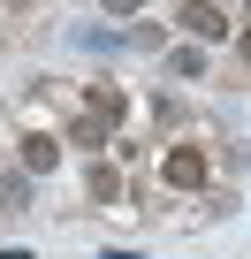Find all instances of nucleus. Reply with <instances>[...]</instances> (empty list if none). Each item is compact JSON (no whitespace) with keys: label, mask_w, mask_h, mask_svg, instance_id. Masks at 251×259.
<instances>
[{"label":"nucleus","mask_w":251,"mask_h":259,"mask_svg":"<svg viewBox=\"0 0 251 259\" xmlns=\"http://www.w3.org/2000/svg\"><path fill=\"white\" fill-rule=\"evenodd\" d=\"M175 23H183V38H190V46H213V38H228V16L213 8V0H183V8H175Z\"/></svg>","instance_id":"1"},{"label":"nucleus","mask_w":251,"mask_h":259,"mask_svg":"<svg viewBox=\"0 0 251 259\" xmlns=\"http://www.w3.org/2000/svg\"><path fill=\"white\" fill-rule=\"evenodd\" d=\"M16 160H23V176H54V168H61V138L31 130V138H16Z\"/></svg>","instance_id":"2"},{"label":"nucleus","mask_w":251,"mask_h":259,"mask_svg":"<svg viewBox=\"0 0 251 259\" xmlns=\"http://www.w3.org/2000/svg\"><path fill=\"white\" fill-rule=\"evenodd\" d=\"M160 176H168V183H175V191H198V183H206V153H198V145H175V153H168V168H160Z\"/></svg>","instance_id":"3"},{"label":"nucleus","mask_w":251,"mask_h":259,"mask_svg":"<svg viewBox=\"0 0 251 259\" xmlns=\"http://www.w3.org/2000/svg\"><path fill=\"white\" fill-rule=\"evenodd\" d=\"M91 114L114 130V122H130V92H122V84H91Z\"/></svg>","instance_id":"4"},{"label":"nucleus","mask_w":251,"mask_h":259,"mask_svg":"<svg viewBox=\"0 0 251 259\" xmlns=\"http://www.w3.org/2000/svg\"><path fill=\"white\" fill-rule=\"evenodd\" d=\"M61 145H76V153H99V145H107V122H99V114L84 107V114L69 122V138H61Z\"/></svg>","instance_id":"5"},{"label":"nucleus","mask_w":251,"mask_h":259,"mask_svg":"<svg viewBox=\"0 0 251 259\" xmlns=\"http://www.w3.org/2000/svg\"><path fill=\"white\" fill-rule=\"evenodd\" d=\"M84 191H91L99 206H114V198H122V168H107V160H91V168H84Z\"/></svg>","instance_id":"6"},{"label":"nucleus","mask_w":251,"mask_h":259,"mask_svg":"<svg viewBox=\"0 0 251 259\" xmlns=\"http://www.w3.org/2000/svg\"><path fill=\"white\" fill-rule=\"evenodd\" d=\"M198 69H206V54H198V46L183 38V46L168 54V76H183V84H198Z\"/></svg>","instance_id":"7"},{"label":"nucleus","mask_w":251,"mask_h":259,"mask_svg":"<svg viewBox=\"0 0 251 259\" xmlns=\"http://www.w3.org/2000/svg\"><path fill=\"white\" fill-rule=\"evenodd\" d=\"M0 206H8V213H31V176H16L8 191H0Z\"/></svg>","instance_id":"8"},{"label":"nucleus","mask_w":251,"mask_h":259,"mask_svg":"<svg viewBox=\"0 0 251 259\" xmlns=\"http://www.w3.org/2000/svg\"><path fill=\"white\" fill-rule=\"evenodd\" d=\"M99 8H107V16H137V0H99Z\"/></svg>","instance_id":"9"},{"label":"nucleus","mask_w":251,"mask_h":259,"mask_svg":"<svg viewBox=\"0 0 251 259\" xmlns=\"http://www.w3.org/2000/svg\"><path fill=\"white\" fill-rule=\"evenodd\" d=\"M0 259H31V251H23V244H8V251H0Z\"/></svg>","instance_id":"10"},{"label":"nucleus","mask_w":251,"mask_h":259,"mask_svg":"<svg viewBox=\"0 0 251 259\" xmlns=\"http://www.w3.org/2000/svg\"><path fill=\"white\" fill-rule=\"evenodd\" d=\"M243 61H251V31H243Z\"/></svg>","instance_id":"11"}]
</instances>
